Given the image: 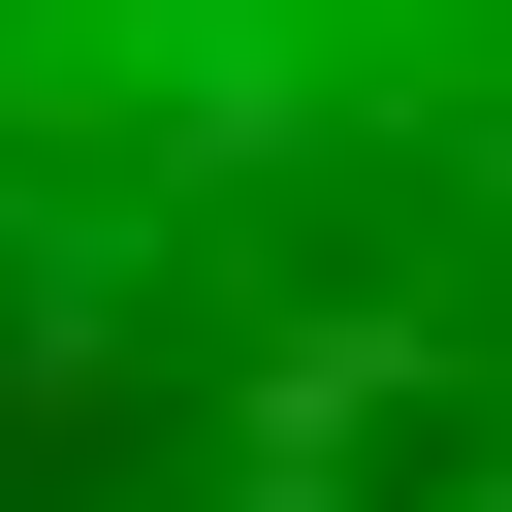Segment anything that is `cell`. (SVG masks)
Masks as SVG:
<instances>
[{
	"label": "cell",
	"mask_w": 512,
	"mask_h": 512,
	"mask_svg": "<svg viewBox=\"0 0 512 512\" xmlns=\"http://www.w3.org/2000/svg\"><path fill=\"white\" fill-rule=\"evenodd\" d=\"M0 512H512V0H0Z\"/></svg>",
	"instance_id": "1"
}]
</instances>
